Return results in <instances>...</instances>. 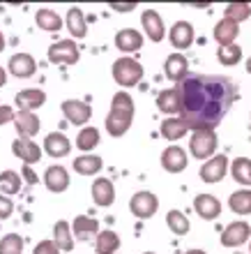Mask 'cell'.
Masks as SVG:
<instances>
[{"label":"cell","mask_w":251,"mask_h":254,"mask_svg":"<svg viewBox=\"0 0 251 254\" xmlns=\"http://www.w3.org/2000/svg\"><path fill=\"white\" fill-rule=\"evenodd\" d=\"M12 153L19 157L26 167H33V164H37V162L42 160V148L35 143L33 139H16L12 141Z\"/></svg>","instance_id":"30bf717a"},{"label":"cell","mask_w":251,"mask_h":254,"mask_svg":"<svg viewBox=\"0 0 251 254\" xmlns=\"http://www.w3.org/2000/svg\"><path fill=\"white\" fill-rule=\"evenodd\" d=\"M134 7H136V2H111V9H115V12H132Z\"/></svg>","instance_id":"ee69618b"},{"label":"cell","mask_w":251,"mask_h":254,"mask_svg":"<svg viewBox=\"0 0 251 254\" xmlns=\"http://www.w3.org/2000/svg\"><path fill=\"white\" fill-rule=\"evenodd\" d=\"M194 210H196V215H199L201 220L212 222L221 215V201L217 196H212V194H199L194 199Z\"/></svg>","instance_id":"9a60e30c"},{"label":"cell","mask_w":251,"mask_h":254,"mask_svg":"<svg viewBox=\"0 0 251 254\" xmlns=\"http://www.w3.org/2000/svg\"><path fill=\"white\" fill-rule=\"evenodd\" d=\"M247 72L251 74V58H249V61H247Z\"/></svg>","instance_id":"c3c4849f"},{"label":"cell","mask_w":251,"mask_h":254,"mask_svg":"<svg viewBox=\"0 0 251 254\" xmlns=\"http://www.w3.org/2000/svg\"><path fill=\"white\" fill-rule=\"evenodd\" d=\"M14 127H16V134L21 139H33L35 134L40 132V118L33 114V111H19L14 116Z\"/></svg>","instance_id":"e0dca14e"},{"label":"cell","mask_w":251,"mask_h":254,"mask_svg":"<svg viewBox=\"0 0 251 254\" xmlns=\"http://www.w3.org/2000/svg\"><path fill=\"white\" fill-rule=\"evenodd\" d=\"M249 254H251V245H249Z\"/></svg>","instance_id":"f907efd6"},{"label":"cell","mask_w":251,"mask_h":254,"mask_svg":"<svg viewBox=\"0 0 251 254\" xmlns=\"http://www.w3.org/2000/svg\"><path fill=\"white\" fill-rule=\"evenodd\" d=\"M143 254H154V252H143Z\"/></svg>","instance_id":"681fc988"},{"label":"cell","mask_w":251,"mask_h":254,"mask_svg":"<svg viewBox=\"0 0 251 254\" xmlns=\"http://www.w3.org/2000/svg\"><path fill=\"white\" fill-rule=\"evenodd\" d=\"M143 47V35L134 28H122L115 35V49H120L122 54H134Z\"/></svg>","instance_id":"7402d4cb"},{"label":"cell","mask_w":251,"mask_h":254,"mask_svg":"<svg viewBox=\"0 0 251 254\" xmlns=\"http://www.w3.org/2000/svg\"><path fill=\"white\" fill-rule=\"evenodd\" d=\"M134 121V100L129 97L127 90L113 95L111 100V111L106 116V132L111 136H125L132 127Z\"/></svg>","instance_id":"7a4b0ae2"},{"label":"cell","mask_w":251,"mask_h":254,"mask_svg":"<svg viewBox=\"0 0 251 254\" xmlns=\"http://www.w3.org/2000/svg\"><path fill=\"white\" fill-rule=\"evenodd\" d=\"M157 109L161 114H180V88H166L157 95Z\"/></svg>","instance_id":"484cf974"},{"label":"cell","mask_w":251,"mask_h":254,"mask_svg":"<svg viewBox=\"0 0 251 254\" xmlns=\"http://www.w3.org/2000/svg\"><path fill=\"white\" fill-rule=\"evenodd\" d=\"M35 23H37L42 30H47V33H58L60 28H62V19H60L53 9H47V7L35 12Z\"/></svg>","instance_id":"4dcf8cb0"},{"label":"cell","mask_w":251,"mask_h":254,"mask_svg":"<svg viewBox=\"0 0 251 254\" xmlns=\"http://www.w3.org/2000/svg\"><path fill=\"white\" fill-rule=\"evenodd\" d=\"M33 254H60V250H58V245H55L53 241H42V243L35 245Z\"/></svg>","instance_id":"ab89813d"},{"label":"cell","mask_w":251,"mask_h":254,"mask_svg":"<svg viewBox=\"0 0 251 254\" xmlns=\"http://www.w3.org/2000/svg\"><path fill=\"white\" fill-rule=\"evenodd\" d=\"M228 206L235 215H251V190H238L231 194Z\"/></svg>","instance_id":"e575fe53"},{"label":"cell","mask_w":251,"mask_h":254,"mask_svg":"<svg viewBox=\"0 0 251 254\" xmlns=\"http://www.w3.org/2000/svg\"><path fill=\"white\" fill-rule=\"evenodd\" d=\"M249 16H251V5H247V2H231V5H226L224 19L235 21L238 26H240V21H247Z\"/></svg>","instance_id":"74e56055"},{"label":"cell","mask_w":251,"mask_h":254,"mask_svg":"<svg viewBox=\"0 0 251 254\" xmlns=\"http://www.w3.org/2000/svg\"><path fill=\"white\" fill-rule=\"evenodd\" d=\"M53 243L58 245L60 252H72V250H74L72 224H69L67 220L55 222V227H53Z\"/></svg>","instance_id":"d4e9b609"},{"label":"cell","mask_w":251,"mask_h":254,"mask_svg":"<svg viewBox=\"0 0 251 254\" xmlns=\"http://www.w3.org/2000/svg\"><path fill=\"white\" fill-rule=\"evenodd\" d=\"M14 109L12 107H0V125H5V123H14Z\"/></svg>","instance_id":"7bdbcfd3"},{"label":"cell","mask_w":251,"mask_h":254,"mask_svg":"<svg viewBox=\"0 0 251 254\" xmlns=\"http://www.w3.org/2000/svg\"><path fill=\"white\" fill-rule=\"evenodd\" d=\"M72 234L81 241H86L90 236H97L100 234V222L95 220V217H88V215H79L72 224Z\"/></svg>","instance_id":"83f0119b"},{"label":"cell","mask_w":251,"mask_h":254,"mask_svg":"<svg viewBox=\"0 0 251 254\" xmlns=\"http://www.w3.org/2000/svg\"><path fill=\"white\" fill-rule=\"evenodd\" d=\"M9 74L16 76V79H30L37 72V63L30 54H14L9 58V65H7Z\"/></svg>","instance_id":"7c38bea8"},{"label":"cell","mask_w":251,"mask_h":254,"mask_svg":"<svg viewBox=\"0 0 251 254\" xmlns=\"http://www.w3.org/2000/svg\"><path fill=\"white\" fill-rule=\"evenodd\" d=\"M44 150H47V155H51L53 160H58V157H65V155L72 153V141L67 139L62 132H51L44 139Z\"/></svg>","instance_id":"ffe728a7"},{"label":"cell","mask_w":251,"mask_h":254,"mask_svg":"<svg viewBox=\"0 0 251 254\" xmlns=\"http://www.w3.org/2000/svg\"><path fill=\"white\" fill-rule=\"evenodd\" d=\"M187 69H189V63H187V58L180 54V51L178 54H171L164 63L166 79L173 81V83H182V79L187 76Z\"/></svg>","instance_id":"d6986e66"},{"label":"cell","mask_w":251,"mask_h":254,"mask_svg":"<svg viewBox=\"0 0 251 254\" xmlns=\"http://www.w3.org/2000/svg\"><path fill=\"white\" fill-rule=\"evenodd\" d=\"M21 178H23L28 185H35V183L40 181V178H37V174H35L30 167H26V164H23V169H21Z\"/></svg>","instance_id":"b9f144b4"},{"label":"cell","mask_w":251,"mask_h":254,"mask_svg":"<svg viewBox=\"0 0 251 254\" xmlns=\"http://www.w3.org/2000/svg\"><path fill=\"white\" fill-rule=\"evenodd\" d=\"M187 164H189V157H187V153L180 146H168L164 153H161V167H164V171H168V174L185 171Z\"/></svg>","instance_id":"5bb4252c"},{"label":"cell","mask_w":251,"mask_h":254,"mask_svg":"<svg viewBox=\"0 0 251 254\" xmlns=\"http://www.w3.org/2000/svg\"><path fill=\"white\" fill-rule=\"evenodd\" d=\"M194 37H196V33H194V26L189 21L173 23L171 33H168V40H171V44L175 49H189L194 44Z\"/></svg>","instance_id":"ac0fdd59"},{"label":"cell","mask_w":251,"mask_h":254,"mask_svg":"<svg viewBox=\"0 0 251 254\" xmlns=\"http://www.w3.org/2000/svg\"><path fill=\"white\" fill-rule=\"evenodd\" d=\"M228 169H231L233 181H238L240 185L251 188V160L249 157H238V160H233V164Z\"/></svg>","instance_id":"d6a6232c"},{"label":"cell","mask_w":251,"mask_h":254,"mask_svg":"<svg viewBox=\"0 0 251 254\" xmlns=\"http://www.w3.org/2000/svg\"><path fill=\"white\" fill-rule=\"evenodd\" d=\"M14 104H16L21 111H33L35 114V109H40L47 104V93L40 90V88H26V90L16 93Z\"/></svg>","instance_id":"2e32d148"},{"label":"cell","mask_w":251,"mask_h":254,"mask_svg":"<svg viewBox=\"0 0 251 254\" xmlns=\"http://www.w3.org/2000/svg\"><path fill=\"white\" fill-rule=\"evenodd\" d=\"M21 185H23V178H21V174L12 171V169H7V171L0 174V194L14 196V194H19Z\"/></svg>","instance_id":"836d02e7"},{"label":"cell","mask_w":251,"mask_h":254,"mask_svg":"<svg viewBox=\"0 0 251 254\" xmlns=\"http://www.w3.org/2000/svg\"><path fill=\"white\" fill-rule=\"evenodd\" d=\"M120 250V236L115 231H100L95 241V252L97 254H115Z\"/></svg>","instance_id":"f546056e"},{"label":"cell","mask_w":251,"mask_h":254,"mask_svg":"<svg viewBox=\"0 0 251 254\" xmlns=\"http://www.w3.org/2000/svg\"><path fill=\"white\" fill-rule=\"evenodd\" d=\"M100 129L97 127H83L79 132V136H76V148L79 150H83V153H93L95 148L100 146Z\"/></svg>","instance_id":"1f68e13d"},{"label":"cell","mask_w":251,"mask_h":254,"mask_svg":"<svg viewBox=\"0 0 251 254\" xmlns=\"http://www.w3.org/2000/svg\"><path fill=\"white\" fill-rule=\"evenodd\" d=\"M65 23H67V30L72 33L74 40H83L88 35V23H86V16H83V9H81V7H69V9H67Z\"/></svg>","instance_id":"603a6c76"},{"label":"cell","mask_w":251,"mask_h":254,"mask_svg":"<svg viewBox=\"0 0 251 254\" xmlns=\"http://www.w3.org/2000/svg\"><path fill=\"white\" fill-rule=\"evenodd\" d=\"M226 174H228V157L226 155H214L201 167V181L210 183V185L224 181Z\"/></svg>","instance_id":"ba28073f"},{"label":"cell","mask_w":251,"mask_h":254,"mask_svg":"<svg viewBox=\"0 0 251 254\" xmlns=\"http://www.w3.org/2000/svg\"><path fill=\"white\" fill-rule=\"evenodd\" d=\"M0 51H5V35L0 33Z\"/></svg>","instance_id":"bcb514c9"},{"label":"cell","mask_w":251,"mask_h":254,"mask_svg":"<svg viewBox=\"0 0 251 254\" xmlns=\"http://www.w3.org/2000/svg\"><path fill=\"white\" fill-rule=\"evenodd\" d=\"M141 23H143V30H146L148 40L150 42H161L166 35V26H164V19L161 14L154 12V9H146L141 14Z\"/></svg>","instance_id":"4fadbf2b"},{"label":"cell","mask_w":251,"mask_h":254,"mask_svg":"<svg viewBox=\"0 0 251 254\" xmlns=\"http://www.w3.org/2000/svg\"><path fill=\"white\" fill-rule=\"evenodd\" d=\"M23 252V238L19 234H7L0 238V254H21Z\"/></svg>","instance_id":"f35d334b"},{"label":"cell","mask_w":251,"mask_h":254,"mask_svg":"<svg viewBox=\"0 0 251 254\" xmlns=\"http://www.w3.org/2000/svg\"><path fill=\"white\" fill-rule=\"evenodd\" d=\"M185 254H207V252H203V250H189V252H185Z\"/></svg>","instance_id":"7dc6e473"},{"label":"cell","mask_w":251,"mask_h":254,"mask_svg":"<svg viewBox=\"0 0 251 254\" xmlns=\"http://www.w3.org/2000/svg\"><path fill=\"white\" fill-rule=\"evenodd\" d=\"M113 79L122 88H134L143 79V67H141L139 61H134L129 56H122V58L113 63Z\"/></svg>","instance_id":"3957f363"},{"label":"cell","mask_w":251,"mask_h":254,"mask_svg":"<svg viewBox=\"0 0 251 254\" xmlns=\"http://www.w3.org/2000/svg\"><path fill=\"white\" fill-rule=\"evenodd\" d=\"M238 35H240V26L231 19H221L217 26H214V40H217L219 47H231V44H235Z\"/></svg>","instance_id":"cb8c5ba5"},{"label":"cell","mask_w":251,"mask_h":254,"mask_svg":"<svg viewBox=\"0 0 251 254\" xmlns=\"http://www.w3.org/2000/svg\"><path fill=\"white\" fill-rule=\"evenodd\" d=\"M60 109H62L67 123H72V125H86L93 118V107L81 100H65Z\"/></svg>","instance_id":"9c48e42d"},{"label":"cell","mask_w":251,"mask_h":254,"mask_svg":"<svg viewBox=\"0 0 251 254\" xmlns=\"http://www.w3.org/2000/svg\"><path fill=\"white\" fill-rule=\"evenodd\" d=\"M217 61L226 67H233L242 61V49L238 44H231V47H219L217 49Z\"/></svg>","instance_id":"8d00e7d4"},{"label":"cell","mask_w":251,"mask_h":254,"mask_svg":"<svg viewBox=\"0 0 251 254\" xmlns=\"http://www.w3.org/2000/svg\"><path fill=\"white\" fill-rule=\"evenodd\" d=\"M180 118L189 129H214L238 100V86L228 76L187 74L180 83Z\"/></svg>","instance_id":"6da1fadb"},{"label":"cell","mask_w":251,"mask_h":254,"mask_svg":"<svg viewBox=\"0 0 251 254\" xmlns=\"http://www.w3.org/2000/svg\"><path fill=\"white\" fill-rule=\"evenodd\" d=\"M217 146H219V139H217V132L214 129H196L189 139V153L196 157V160H210L214 157L217 153Z\"/></svg>","instance_id":"277c9868"},{"label":"cell","mask_w":251,"mask_h":254,"mask_svg":"<svg viewBox=\"0 0 251 254\" xmlns=\"http://www.w3.org/2000/svg\"><path fill=\"white\" fill-rule=\"evenodd\" d=\"M249 238H251V227H249V222H245V220L231 222V224L221 231V245H224V248H240V245H245Z\"/></svg>","instance_id":"52a82bcc"},{"label":"cell","mask_w":251,"mask_h":254,"mask_svg":"<svg viewBox=\"0 0 251 254\" xmlns=\"http://www.w3.org/2000/svg\"><path fill=\"white\" fill-rule=\"evenodd\" d=\"M166 224L171 229L175 236H185L189 231V220H187L185 213H180V210H168L166 213Z\"/></svg>","instance_id":"d590c367"},{"label":"cell","mask_w":251,"mask_h":254,"mask_svg":"<svg viewBox=\"0 0 251 254\" xmlns=\"http://www.w3.org/2000/svg\"><path fill=\"white\" fill-rule=\"evenodd\" d=\"M5 83H7V72L2 69V67H0V88L5 86Z\"/></svg>","instance_id":"f6af8a7d"},{"label":"cell","mask_w":251,"mask_h":254,"mask_svg":"<svg viewBox=\"0 0 251 254\" xmlns=\"http://www.w3.org/2000/svg\"><path fill=\"white\" fill-rule=\"evenodd\" d=\"M14 213V203H12V199L9 196H2L0 194V220H7L9 215Z\"/></svg>","instance_id":"60d3db41"},{"label":"cell","mask_w":251,"mask_h":254,"mask_svg":"<svg viewBox=\"0 0 251 254\" xmlns=\"http://www.w3.org/2000/svg\"><path fill=\"white\" fill-rule=\"evenodd\" d=\"M187 132H189V127L185 125V121H182L180 116H171V118H166V121L161 123V136H164L166 141H178V139H182Z\"/></svg>","instance_id":"f1b7e54d"},{"label":"cell","mask_w":251,"mask_h":254,"mask_svg":"<svg viewBox=\"0 0 251 254\" xmlns=\"http://www.w3.org/2000/svg\"><path fill=\"white\" fill-rule=\"evenodd\" d=\"M69 171L65 167H60V164H53L44 171V185H47L49 192L53 194H62L67 188H69Z\"/></svg>","instance_id":"8fae6325"},{"label":"cell","mask_w":251,"mask_h":254,"mask_svg":"<svg viewBox=\"0 0 251 254\" xmlns=\"http://www.w3.org/2000/svg\"><path fill=\"white\" fill-rule=\"evenodd\" d=\"M49 61L55 65H76L81 58V51L74 40H60L49 47Z\"/></svg>","instance_id":"5b68a950"},{"label":"cell","mask_w":251,"mask_h":254,"mask_svg":"<svg viewBox=\"0 0 251 254\" xmlns=\"http://www.w3.org/2000/svg\"><path fill=\"white\" fill-rule=\"evenodd\" d=\"M101 169H104V162H101L100 155L86 153L74 160V171L81 176H95V174H100Z\"/></svg>","instance_id":"4316f807"},{"label":"cell","mask_w":251,"mask_h":254,"mask_svg":"<svg viewBox=\"0 0 251 254\" xmlns=\"http://www.w3.org/2000/svg\"><path fill=\"white\" fill-rule=\"evenodd\" d=\"M129 210H132L139 220H150L152 215L159 210V199L152 192H148V190H141V192H136L132 196V201H129Z\"/></svg>","instance_id":"8992f818"},{"label":"cell","mask_w":251,"mask_h":254,"mask_svg":"<svg viewBox=\"0 0 251 254\" xmlns=\"http://www.w3.org/2000/svg\"><path fill=\"white\" fill-rule=\"evenodd\" d=\"M93 201L97 203L100 208H108L113 206V201H115V185H113L108 178H97L93 183Z\"/></svg>","instance_id":"44dd1931"}]
</instances>
